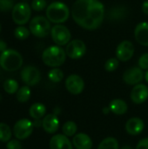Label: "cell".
I'll list each match as a JSON object with an SVG mask.
<instances>
[{
    "mask_svg": "<svg viewBox=\"0 0 148 149\" xmlns=\"http://www.w3.org/2000/svg\"><path fill=\"white\" fill-rule=\"evenodd\" d=\"M71 14L79 26L87 31H93L102 24L106 10L99 0H76L72 6Z\"/></svg>",
    "mask_w": 148,
    "mask_h": 149,
    "instance_id": "6da1fadb",
    "label": "cell"
},
{
    "mask_svg": "<svg viewBox=\"0 0 148 149\" xmlns=\"http://www.w3.org/2000/svg\"><path fill=\"white\" fill-rule=\"evenodd\" d=\"M65 50L59 45H51L44 49L42 53V61L49 67L56 68L61 66L66 59Z\"/></svg>",
    "mask_w": 148,
    "mask_h": 149,
    "instance_id": "7a4b0ae2",
    "label": "cell"
},
{
    "mask_svg": "<svg viewBox=\"0 0 148 149\" xmlns=\"http://www.w3.org/2000/svg\"><path fill=\"white\" fill-rule=\"evenodd\" d=\"M46 17L51 23L63 24L70 17V9L63 2H53L46 7Z\"/></svg>",
    "mask_w": 148,
    "mask_h": 149,
    "instance_id": "3957f363",
    "label": "cell"
},
{
    "mask_svg": "<svg viewBox=\"0 0 148 149\" xmlns=\"http://www.w3.org/2000/svg\"><path fill=\"white\" fill-rule=\"evenodd\" d=\"M23 57L16 50L7 49L0 54V66L7 72H15L21 68Z\"/></svg>",
    "mask_w": 148,
    "mask_h": 149,
    "instance_id": "277c9868",
    "label": "cell"
},
{
    "mask_svg": "<svg viewBox=\"0 0 148 149\" xmlns=\"http://www.w3.org/2000/svg\"><path fill=\"white\" fill-rule=\"evenodd\" d=\"M29 29L33 36L37 38H45L51 33V25L46 17L36 16L30 21Z\"/></svg>",
    "mask_w": 148,
    "mask_h": 149,
    "instance_id": "5b68a950",
    "label": "cell"
},
{
    "mask_svg": "<svg viewBox=\"0 0 148 149\" xmlns=\"http://www.w3.org/2000/svg\"><path fill=\"white\" fill-rule=\"evenodd\" d=\"M31 16V7L25 2H20L14 5L11 10V17L15 24L24 25L30 21Z\"/></svg>",
    "mask_w": 148,
    "mask_h": 149,
    "instance_id": "8992f818",
    "label": "cell"
},
{
    "mask_svg": "<svg viewBox=\"0 0 148 149\" xmlns=\"http://www.w3.org/2000/svg\"><path fill=\"white\" fill-rule=\"evenodd\" d=\"M51 36L53 42L59 46L66 45L72 38V34L69 29L61 24H55L53 27H51Z\"/></svg>",
    "mask_w": 148,
    "mask_h": 149,
    "instance_id": "52a82bcc",
    "label": "cell"
},
{
    "mask_svg": "<svg viewBox=\"0 0 148 149\" xmlns=\"http://www.w3.org/2000/svg\"><path fill=\"white\" fill-rule=\"evenodd\" d=\"M34 129L33 122L28 119H21L17 120L13 127V135L19 141L29 138Z\"/></svg>",
    "mask_w": 148,
    "mask_h": 149,
    "instance_id": "ba28073f",
    "label": "cell"
},
{
    "mask_svg": "<svg viewBox=\"0 0 148 149\" xmlns=\"http://www.w3.org/2000/svg\"><path fill=\"white\" fill-rule=\"evenodd\" d=\"M65 50L67 57L70 58L79 59L85 56L86 52V45L81 39H73L66 45Z\"/></svg>",
    "mask_w": 148,
    "mask_h": 149,
    "instance_id": "9c48e42d",
    "label": "cell"
},
{
    "mask_svg": "<svg viewBox=\"0 0 148 149\" xmlns=\"http://www.w3.org/2000/svg\"><path fill=\"white\" fill-rule=\"evenodd\" d=\"M20 75L22 81L29 86L38 85L41 79V73L39 70L33 65H27L24 67Z\"/></svg>",
    "mask_w": 148,
    "mask_h": 149,
    "instance_id": "30bf717a",
    "label": "cell"
},
{
    "mask_svg": "<svg viewBox=\"0 0 148 149\" xmlns=\"http://www.w3.org/2000/svg\"><path fill=\"white\" fill-rule=\"evenodd\" d=\"M66 90L73 95L80 94L85 88L84 79L78 74H71L65 79Z\"/></svg>",
    "mask_w": 148,
    "mask_h": 149,
    "instance_id": "8fae6325",
    "label": "cell"
},
{
    "mask_svg": "<svg viewBox=\"0 0 148 149\" xmlns=\"http://www.w3.org/2000/svg\"><path fill=\"white\" fill-rule=\"evenodd\" d=\"M134 54V45L130 40H123L116 48V58L122 62L130 60Z\"/></svg>",
    "mask_w": 148,
    "mask_h": 149,
    "instance_id": "7c38bea8",
    "label": "cell"
},
{
    "mask_svg": "<svg viewBox=\"0 0 148 149\" xmlns=\"http://www.w3.org/2000/svg\"><path fill=\"white\" fill-rule=\"evenodd\" d=\"M145 79V73L140 67H131L123 74V80L129 86H135L140 84Z\"/></svg>",
    "mask_w": 148,
    "mask_h": 149,
    "instance_id": "4fadbf2b",
    "label": "cell"
},
{
    "mask_svg": "<svg viewBox=\"0 0 148 149\" xmlns=\"http://www.w3.org/2000/svg\"><path fill=\"white\" fill-rule=\"evenodd\" d=\"M131 100L137 105L143 104L148 99V87L145 84H137L133 86L130 94Z\"/></svg>",
    "mask_w": 148,
    "mask_h": 149,
    "instance_id": "5bb4252c",
    "label": "cell"
},
{
    "mask_svg": "<svg viewBox=\"0 0 148 149\" xmlns=\"http://www.w3.org/2000/svg\"><path fill=\"white\" fill-rule=\"evenodd\" d=\"M42 127L48 134H55L59 127V120L55 113L46 114L42 120Z\"/></svg>",
    "mask_w": 148,
    "mask_h": 149,
    "instance_id": "9a60e30c",
    "label": "cell"
},
{
    "mask_svg": "<svg viewBox=\"0 0 148 149\" xmlns=\"http://www.w3.org/2000/svg\"><path fill=\"white\" fill-rule=\"evenodd\" d=\"M50 149H73L72 142L65 134H56L50 140Z\"/></svg>",
    "mask_w": 148,
    "mask_h": 149,
    "instance_id": "2e32d148",
    "label": "cell"
},
{
    "mask_svg": "<svg viewBox=\"0 0 148 149\" xmlns=\"http://www.w3.org/2000/svg\"><path fill=\"white\" fill-rule=\"evenodd\" d=\"M134 38L140 45L148 46V22H140L136 25Z\"/></svg>",
    "mask_w": 148,
    "mask_h": 149,
    "instance_id": "e0dca14e",
    "label": "cell"
},
{
    "mask_svg": "<svg viewBox=\"0 0 148 149\" xmlns=\"http://www.w3.org/2000/svg\"><path fill=\"white\" fill-rule=\"evenodd\" d=\"M145 128L144 121L140 118L133 117L127 120L126 123V131L130 135H138L143 132Z\"/></svg>",
    "mask_w": 148,
    "mask_h": 149,
    "instance_id": "ac0fdd59",
    "label": "cell"
},
{
    "mask_svg": "<svg viewBox=\"0 0 148 149\" xmlns=\"http://www.w3.org/2000/svg\"><path fill=\"white\" fill-rule=\"evenodd\" d=\"M72 144L76 149H92V148L91 137L84 133L76 134L72 139Z\"/></svg>",
    "mask_w": 148,
    "mask_h": 149,
    "instance_id": "d6986e66",
    "label": "cell"
},
{
    "mask_svg": "<svg viewBox=\"0 0 148 149\" xmlns=\"http://www.w3.org/2000/svg\"><path fill=\"white\" fill-rule=\"evenodd\" d=\"M109 108L111 112L116 115H124L127 112L128 106L125 100L121 99H115L110 102Z\"/></svg>",
    "mask_w": 148,
    "mask_h": 149,
    "instance_id": "ffe728a7",
    "label": "cell"
},
{
    "mask_svg": "<svg viewBox=\"0 0 148 149\" xmlns=\"http://www.w3.org/2000/svg\"><path fill=\"white\" fill-rule=\"evenodd\" d=\"M29 114L34 120H41L46 114V107L42 103H34L29 109Z\"/></svg>",
    "mask_w": 148,
    "mask_h": 149,
    "instance_id": "44dd1931",
    "label": "cell"
},
{
    "mask_svg": "<svg viewBox=\"0 0 148 149\" xmlns=\"http://www.w3.org/2000/svg\"><path fill=\"white\" fill-rule=\"evenodd\" d=\"M127 15V9L125 6H115L108 13L110 20H122Z\"/></svg>",
    "mask_w": 148,
    "mask_h": 149,
    "instance_id": "7402d4cb",
    "label": "cell"
},
{
    "mask_svg": "<svg viewBox=\"0 0 148 149\" xmlns=\"http://www.w3.org/2000/svg\"><path fill=\"white\" fill-rule=\"evenodd\" d=\"M31 91L29 87V86H24L18 89V91L16 93V98L18 102L20 103H25L27 102L31 98Z\"/></svg>",
    "mask_w": 148,
    "mask_h": 149,
    "instance_id": "603a6c76",
    "label": "cell"
},
{
    "mask_svg": "<svg viewBox=\"0 0 148 149\" xmlns=\"http://www.w3.org/2000/svg\"><path fill=\"white\" fill-rule=\"evenodd\" d=\"M3 90L5 93H7L8 94H14L17 93V92L18 91V82L13 79H8L4 81L3 85Z\"/></svg>",
    "mask_w": 148,
    "mask_h": 149,
    "instance_id": "cb8c5ba5",
    "label": "cell"
},
{
    "mask_svg": "<svg viewBox=\"0 0 148 149\" xmlns=\"http://www.w3.org/2000/svg\"><path fill=\"white\" fill-rule=\"evenodd\" d=\"M78 130V126L74 121L72 120H68L66 121L63 127H62V131L63 134L65 135H66L67 137H71V136H74L77 133Z\"/></svg>",
    "mask_w": 148,
    "mask_h": 149,
    "instance_id": "d4e9b609",
    "label": "cell"
},
{
    "mask_svg": "<svg viewBox=\"0 0 148 149\" xmlns=\"http://www.w3.org/2000/svg\"><path fill=\"white\" fill-rule=\"evenodd\" d=\"M98 149H119V142L113 137H107L99 143Z\"/></svg>",
    "mask_w": 148,
    "mask_h": 149,
    "instance_id": "484cf974",
    "label": "cell"
},
{
    "mask_svg": "<svg viewBox=\"0 0 148 149\" xmlns=\"http://www.w3.org/2000/svg\"><path fill=\"white\" fill-rule=\"evenodd\" d=\"M11 129L10 127L3 122H0V141L8 142L11 139Z\"/></svg>",
    "mask_w": 148,
    "mask_h": 149,
    "instance_id": "4316f807",
    "label": "cell"
},
{
    "mask_svg": "<svg viewBox=\"0 0 148 149\" xmlns=\"http://www.w3.org/2000/svg\"><path fill=\"white\" fill-rule=\"evenodd\" d=\"M64 72L61 69L56 67V68H52L51 70L49 71L48 72V79L53 82V83H59L63 80L64 79Z\"/></svg>",
    "mask_w": 148,
    "mask_h": 149,
    "instance_id": "83f0119b",
    "label": "cell"
},
{
    "mask_svg": "<svg viewBox=\"0 0 148 149\" xmlns=\"http://www.w3.org/2000/svg\"><path fill=\"white\" fill-rule=\"evenodd\" d=\"M31 34L30 29L26 28L24 25H18L15 30H14V36L16 38L19 40H24L26 39Z\"/></svg>",
    "mask_w": 148,
    "mask_h": 149,
    "instance_id": "f1b7e54d",
    "label": "cell"
},
{
    "mask_svg": "<svg viewBox=\"0 0 148 149\" xmlns=\"http://www.w3.org/2000/svg\"><path fill=\"white\" fill-rule=\"evenodd\" d=\"M119 65H120V60L117 58H111L106 61L104 67L106 72H114L119 67Z\"/></svg>",
    "mask_w": 148,
    "mask_h": 149,
    "instance_id": "f546056e",
    "label": "cell"
},
{
    "mask_svg": "<svg viewBox=\"0 0 148 149\" xmlns=\"http://www.w3.org/2000/svg\"><path fill=\"white\" fill-rule=\"evenodd\" d=\"M31 7L35 11H41L47 7V3L45 0H32Z\"/></svg>",
    "mask_w": 148,
    "mask_h": 149,
    "instance_id": "4dcf8cb0",
    "label": "cell"
},
{
    "mask_svg": "<svg viewBox=\"0 0 148 149\" xmlns=\"http://www.w3.org/2000/svg\"><path fill=\"white\" fill-rule=\"evenodd\" d=\"M14 1L13 0H1L0 1V10L6 12L9 10H12L14 7Z\"/></svg>",
    "mask_w": 148,
    "mask_h": 149,
    "instance_id": "1f68e13d",
    "label": "cell"
},
{
    "mask_svg": "<svg viewBox=\"0 0 148 149\" xmlns=\"http://www.w3.org/2000/svg\"><path fill=\"white\" fill-rule=\"evenodd\" d=\"M139 67L142 70H148V52H146L140 56L138 61Z\"/></svg>",
    "mask_w": 148,
    "mask_h": 149,
    "instance_id": "d6a6232c",
    "label": "cell"
},
{
    "mask_svg": "<svg viewBox=\"0 0 148 149\" xmlns=\"http://www.w3.org/2000/svg\"><path fill=\"white\" fill-rule=\"evenodd\" d=\"M7 149H22V144L19 140H10L6 143Z\"/></svg>",
    "mask_w": 148,
    "mask_h": 149,
    "instance_id": "836d02e7",
    "label": "cell"
},
{
    "mask_svg": "<svg viewBox=\"0 0 148 149\" xmlns=\"http://www.w3.org/2000/svg\"><path fill=\"white\" fill-rule=\"evenodd\" d=\"M135 149H148V138H144L140 140Z\"/></svg>",
    "mask_w": 148,
    "mask_h": 149,
    "instance_id": "e575fe53",
    "label": "cell"
},
{
    "mask_svg": "<svg viewBox=\"0 0 148 149\" xmlns=\"http://www.w3.org/2000/svg\"><path fill=\"white\" fill-rule=\"evenodd\" d=\"M141 9H142L143 13L148 16V0H146V1L142 3V7H141Z\"/></svg>",
    "mask_w": 148,
    "mask_h": 149,
    "instance_id": "d590c367",
    "label": "cell"
},
{
    "mask_svg": "<svg viewBox=\"0 0 148 149\" xmlns=\"http://www.w3.org/2000/svg\"><path fill=\"white\" fill-rule=\"evenodd\" d=\"M5 50H7V44L3 40L0 39V52L2 53Z\"/></svg>",
    "mask_w": 148,
    "mask_h": 149,
    "instance_id": "8d00e7d4",
    "label": "cell"
},
{
    "mask_svg": "<svg viewBox=\"0 0 148 149\" xmlns=\"http://www.w3.org/2000/svg\"><path fill=\"white\" fill-rule=\"evenodd\" d=\"M33 125H34V127H38L42 126V120H35V121L33 122Z\"/></svg>",
    "mask_w": 148,
    "mask_h": 149,
    "instance_id": "74e56055",
    "label": "cell"
},
{
    "mask_svg": "<svg viewBox=\"0 0 148 149\" xmlns=\"http://www.w3.org/2000/svg\"><path fill=\"white\" fill-rule=\"evenodd\" d=\"M110 112H111V110H110L109 107H104V108H103V113H104L105 114H108Z\"/></svg>",
    "mask_w": 148,
    "mask_h": 149,
    "instance_id": "f35d334b",
    "label": "cell"
},
{
    "mask_svg": "<svg viewBox=\"0 0 148 149\" xmlns=\"http://www.w3.org/2000/svg\"><path fill=\"white\" fill-rule=\"evenodd\" d=\"M145 79H146V81L148 83V70H147V72L145 73Z\"/></svg>",
    "mask_w": 148,
    "mask_h": 149,
    "instance_id": "ab89813d",
    "label": "cell"
},
{
    "mask_svg": "<svg viewBox=\"0 0 148 149\" xmlns=\"http://www.w3.org/2000/svg\"><path fill=\"white\" fill-rule=\"evenodd\" d=\"M120 149H133L131 146H124L123 148H121Z\"/></svg>",
    "mask_w": 148,
    "mask_h": 149,
    "instance_id": "60d3db41",
    "label": "cell"
},
{
    "mask_svg": "<svg viewBox=\"0 0 148 149\" xmlns=\"http://www.w3.org/2000/svg\"><path fill=\"white\" fill-rule=\"evenodd\" d=\"M2 100V96H1V94H0V100Z\"/></svg>",
    "mask_w": 148,
    "mask_h": 149,
    "instance_id": "b9f144b4",
    "label": "cell"
},
{
    "mask_svg": "<svg viewBox=\"0 0 148 149\" xmlns=\"http://www.w3.org/2000/svg\"><path fill=\"white\" fill-rule=\"evenodd\" d=\"M0 31H1V24H0Z\"/></svg>",
    "mask_w": 148,
    "mask_h": 149,
    "instance_id": "7bdbcfd3",
    "label": "cell"
},
{
    "mask_svg": "<svg viewBox=\"0 0 148 149\" xmlns=\"http://www.w3.org/2000/svg\"><path fill=\"white\" fill-rule=\"evenodd\" d=\"M0 1H1V0H0Z\"/></svg>",
    "mask_w": 148,
    "mask_h": 149,
    "instance_id": "ee69618b",
    "label": "cell"
}]
</instances>
